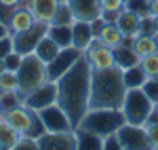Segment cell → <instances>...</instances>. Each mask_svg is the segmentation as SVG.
Here are the masks:
<instances>
[{"mask_svg":"<svg viewBox=\"0 0 158 150\" xmlns=\"http://www.w3.org/2000/svg\"><path fill=\"white\" fill-rule=\"evenodd\" d=\"M91 63L86 62L85 53L72 68L61 74L55 85H57V106L65 112L70 118L72 127L76 129L78 123L82 121V116L89 112V100H91Z\"/></svg>","mask_w":158,"mask_h":150,"instance_id":"obj_1","label":"cell"},{"mask_svg":"<svg viewBox=\"0 0 158 150\" xmlns=\"http://www.w3.org/2000/svg\"><path fill=\"white\" fill-rule=\"evenodd\" d=\"M124 95H127V85H124L122 68L114 66V68H108V70H93L89 108L120 110Z\"/></svg>","mask_w":158,"mask_h":150,"instance_id":"obj_2","label":"cell"},{"mask_svg":"<svg viewBox=\"0 0 158 150\" xmlns=\"http://www.w3.org/2000/svg\"><path fill=\"white\" fill-rule=\"evenodd\" d=\"M124 114L122 110L114 108H89V112L82 116V121L78 123L76 129H82L89 133H95L99 138H106L110 133H116L124 125Z\"/></svg>","mask_w":158,"mask_h":150,"instance_id":"obj_3","label":"cell"},{"mask_svg":"<svg viewBox=\"0 0 158 150\" xmlns=\"http://www.w3.org/2000/svg\"><path fill=\"white\" fill-rule=\"evenodd\" d=\"M17 78H19V93H21V97L27 95L30 91L38 89L40 85H44L47 80H51L49 72H47V63L42 62L36 53L23 55L21 66L17 70Z\"/></svg>","mask_w":158,"mask_h":150,"instance_id":"obj_4","label":"cell"},{"mask_svg":"<svg viewBox=\"0 0 158 150\" xmlns=\"http://www.w3.org/2000/svg\"><path fill=\"white\" fill-rule=\"evenodd\" d=\"M122 114L124 121L131 125H146L150 114L154 112V101L143 93V89H127V95L122 101Z\"/></svg>","mask_w":158,"mask_h":150,"instance_id":"obj_5","label":"cell"},{"mask_svg":"<svg viewBox=\"0 0 158 150\" xmlns=\"http://www.w3.org/2000/svg\"><path fill=\"white\" fill-rule=\"evenodd\" d=\"M49 32V24L47 21H36L32 28H27L23 32H17L13 34V51H17L19 55H30L34 53L38 47V42L47 36Z\"/></svg>","mask_w":158,"mask_h":150,"instance_id":"obj_6","label":"cell"},{"mask_svg":"<svg viewBox=\"0 0 158 150\" xmlns=\"http://www.w3.org/2000/svg\"><path fill=\"white\" fill-rule=\"evenodd\" d=\"M85 57H86V62L91 63V70H108V68H114L116 66L114 49L106 47L99 36H93L91 45L85 51Z\"/></svg>","mask_w":158,"mask_h":150,"instance_id":"obj_7","label":"cell"},{"mask_svg":"<svg viewBox=\"0 0 158 150\" xmlns=\"http://www.w3.org/2000/svg\"><path fill=\"white\" fill-rule=\"evenodd\" d=\"M116 133H118V139H120V150H152L146 127L124 123Z\"/></svg>","mask_w":158,"mask_h":150,"instance_id":"obj_8","label":"cell"},{"mask_svg":"<svg viewBox=\"0 0 158 150\" xmlns=\"http://www.w3.org/2000/svg\"><path fill=\"white\" fill-rule=\"evenodd\" d=\"M38 150H78L76 131H47L38 138Z\"/></svg>","mask_w":158,"mask_h":150,"instance_id":"obj_9","label":"cell"},{"mask_svg":"<svg viewBox=\"0 0 158 150\" xmlns=\"http://www.w3.org/2000/svg\"><path fill=\"white\" fill-rule=\"evenodd\" d=\"M80 57H82V51L76 49V47H63V49H59V53L47 63L49 78L51 80H57V78H59L61 74H65Z\"/></svg>","mask_w":158,"mask_h":150,"instance_id":"obj_10","label":"cell"},{"mask_svg":"<svg viewBox=\"0 0 158 150\" xmlns=\"http://www.w3.org/2000/svg\"><path fill=\"white\" fill-rule=\"evenodd\" d=\"M57 101V85L55 80H47L44 85H40L38 89L30 91L27 95H23V104L32 110H42L51 104Z\"/></svg>","mask_w":158,"mask_h":150,"instance_id":"obj_11","label":"cell"},{"mask_svg":"<svg viewBox=\"0 0 158 150\" xmlns=\"http://www.w3.org/2000/svg\"><path fill=\"white\" fill-rule=\"evenodd\" d=\"M38 116H40V121H42V125L47 131H70L74 129L72 123H70V118L65 116V112L61 110L57 104H51L47 108H42V110H36Z\"/></svg>","mask_w":158,"mask_h":150,"instance_id":"obj_12","label":"cell"},{"mask_svg":"<svg viewBox=\"0 0 158 150\" xmlns=\"http://www.w3.org/2000/svg\"><path fill=\"white\" fill-rule=\"evenodd\" d=\"M34 114H36V110L27 108L25 104H19V106H15V108H11V110L4 112V121H6L19 135H23V133L30 131V125H32V121H34Z\"/></svg>","mask_w":158,"mask_h":150,"instance_id":"obj_13","label":"cell"},{"mask_svg":"<svg viewBox=\"0 0 158 150\" xmlns=\"http://www.w3.org/2000/svg\"><path fill=\"white\" fill-rule=\"evenodd\" d=\"M36 24V17H34V13L30 11V0H23L19 6H15L13 9V15L11 19H9V34H17V32H23L27 28H32V25Z\"/></svg>","mask_w":158,"mask_h":150,"instance_id":"obj_14","label":"cell"},{"mask_svg":"<svg viewBox=\"0 0 158 150\" xmlns=\"http://www.w3.org/2000/svg\"><path fill=\"white\" fill-rule=\"evenodd\" d=\"M68 6L72 9L74 13V19L76 21H93L101 17V4L99 0H65Z\"/></svg>","mask_w":158,"mask_h":150,"instance_id":"obj_15","label":"cell"},{"mask_svg":"<svg viewBox=\"0 0 158 150\" xmlns=\"http://www.w3.org/2000/svg\"><path fill=\"white\" fill-rule=\"evenodd\" d=\"M116 25L120 28L124 38H135V36H139V32H141V17L135 15L133 11L122 9L118 19H116Z\"/></svg>","mask_w":158,"mask_h":150,"instance_id":"obj_16","label":"cell"},{"mask_svg":"<svg viewBox=\"0 0 158 150\" xmlns=\"http://www.w3.org/2000/svg\"><path fill=\"white\" fill-rule=\"evenodd\" d=\"M59 4H61V0H30V11L34 13L36 21L51 24L57 9H59Z\"/></svg>","mask_w":158,"mask_h":150,"instance_id":"obj_17","label":"cell"},{"mask_svg":"<svg viewBox=\"0 0 158 150\" xmlns=\"http://www.w3.org/2000/svg\"><path fill=\"white\" fill-rule=\"evenodd\" d=\"M93 40V30L89 21H74L72 24V47L80 49L82 53Z\"/></svg>","mask_w":158,"mask_h":150,"instance_id":"obj_18","label":"cell"},{"mask_svg":"<svg viewBox=\"0 0 158 150\" xmlns=\"http://www.w3.org/2000/svg\"><path fill=\"white\" fill-rule=\"evenodd\" d=\"M114 55H116V66L122 68V70L139 63V55L135 53V49L131 45H124V42H122L118 49H114Z\"/></svg>","mask_w":158,"mask_h":150,"instance_id":"obj_19","label":"cell"},{"mask_svg":"<svg viewBox=\"0 0 158 150\" xmlns=\"http://www.w3.org/2000/svg\"><path fill=\"white\" fill-rule=\"evenodd\" d=\"M47 36L53 38L59 49L63 47H72V25H59V24H49V32Z\"/></svg>","mask_w":158,"mask_h":150,"instance_id":"obj_20","label":"cell"},{"mask_svg":"<svg viewBox=\"0 0 158 150\" xmlns=\"http://www.w3.org/2000/svg\"><path fill=\"white\" fill-rule=\"evenodd\" d=\"M99 38H101V42L106 47H110V49H118L122 45V40H124L120 28L116 24H106L101 28V32H99Z\"/></svg>","mask_w":158,"mask_h":150,"instance_id":"obj_21","label":"cell"},{"mask_svg":"<svg viewBox=\"0 0 158 150\" xmlns=\"http://www.w3.org/2000/svg\"><path fill=\"white\" fill-rule=\"evenodd\" d=\"M122 74H124V85H127V89H141L148 80V74L143 72V68L139 63L122 70Z\"/></svg>","mask_w":158,"mask_h":150,"instance_id":"obj_22","label":"cell"},{"mask_svg":"<svg viewBox=\"0 0 158 150\" xmlns=\"http://www.w3.org/2000/svg\"><path fill=\"white\" fill-rule=\"evenodd\" d=\"M133 49H135V53L139 55V59L146 57V55H152V53L158 51L156 38L152 36V34H139V36H135V40H133Z\"/></svg>","mask_w":158,"mask_h":150,"instance_id":"obj_23","label":"cell"},{"mask_svg":"<svg viewBox=\"0 0 158 150\" xmlns=\"http://www.w3.org/2000/svg\"><path fill=\"white\" fill-rule=\"evenodd\" d=\"M34 53H36V55H38V57H40L44 63H49L51 59H53V57L59 53V45H57L53 38L44 36L40 42H38V47H36V51H34Z\"/></svg>","mask_w":158,"mask_h":150,"instance_id":"obj_24","label":"cell"},{"mask_svg":"<svg viewBox=\"0 0 158 150\" xmlns=\"http://www.w3.org/2000/svg\"><path fill=\"white\" fill-rule=\"evenodd\" d=\"M17 138H19V133L2 118L0 121V150H13Z\"/></svg>","mask_w":158,"mask_h":150,"instance_id":"obj_25","label":"cell"},{"mask_svg":"<svg viewBox=\"0 0 158 150\" xmlns=\"http://www.w3.org/2000/svg\"><path fill=\"white\" fill-rule=\"evenodd\" d=\"M78 135V148H99L101 150V138L95 133H89L82 129H74Z\"/></svg>","mask_w":158,"mask_h":150,"instance_id":"obj_26","label":"cell"},{"mask_svg":"<svg viewBox=\"0 0 158 150\" xmlns=\"http://www.w3.org/2000/svg\"><path fill=\"white\" fill-rule=\"evenodd\" d=\"M6 91H19V78L17 72L13 70H4L0 74V93H6Z\"/></svg>","mask_w":158,"mask_h":150,"instance_id":"obj_27","label":"cell"},{"mask_svg":"<svg viewBox=\"0 0 158 150\" xmlns=\"http://www.w3.org/2000/svg\"><path fill=\"white\" fill-rule=\"evenodd\" d=\"M76 19H74V13L72 9L68 6V2H61L57 13H55V17H53V21L51 24H59V25H72Z\"/></svg>","mask_w":158,"mask_h":150,"instance_id":"obj_28","label":"cell"},{"mask_svg":"<svg viewBox=\"0 0 158 150\" xmlns=\"http://www.w3.org/2000/svg\"><path fill=\"white\" fill-rule=\"evenodd\" d=\"M139 66L143 68V72L148 74V78H158V51L152 55H146L139 59Z\"/></svg>","mask_w":158,"mask_h":150,"instance_id":"obj_29","label":"cell"},{"mask_svg":"<svg viewBox=\"0 0 158 150\" xmlns=\"http://www.w3.org/2000/svg\"><path fill=\"white\" fill-rule=\"evenodd\" d=\"M124 9H127V11H133L135 15H139V17L152 15V11H150V0H127V2H124Z\"/></svg>","mask_w":158,"mask_h":150,"instance_id":"obj_30","label":"cell"},{"mask_svg":"<svg viewBox=\"0 0 158 150\" xmlns=\"http://www.w3.org/2000/svg\"><path fill=\"white\" fill-rule=\"evenodd\" d=\"M143 127H146L148 139H150V148L158 150V121H148Z\"/></svg>","mask_w":158,"mask_h":150,"instance_id":"obj_31","label":"cell"},{"mask_svg":"<svg viewBox=\"0 0 158 150\" xmlns=\"http://www.w3.org/2000/svg\"><path fill=\"white\" fill-rule=\"evenodd\" d=\"M38 150V139L30 138V135H19L17 138V142H15V146H13V150Z\"/></svg>","mask_w":158,"mask_h":150,"instance_id":"obj_32","label":"cell"},{"mask_svg":"<svg viewBox=\"0 0 158 150\" xmlns=\"http://www.w3.org/2000/svg\"><path fill=\"white\" fill-rule=\"evenodd\" d=\"M21 59H23V55H19L17 51H11V53L4 57V66H6V70L17 72V70H19V66H21Z\"/></svg>","mask_w":158,"mask_h":150,"instance_id":"obj_33","label":"cell"},{"mask_svg":"<svg viewBox=\"0 0 158 150\" xmlns=\"http://www.w3.org/2000/svg\"><path fill=\"white\" fill-rule=\"evenodd\" d=\"M141 89H143V93H146L148 97L156 104V101H158V80H156V78H148L146 85H143Z\"/></svg>","mask_w":158,"mask_h":150,"instance_id":"obj_34","label":"cell"},{"mask_svg":"<svg viewBox=\"0 0 158 150\" xmlns=\"http://www.w3.org/2000/svg\"><path fill=\"white\" fill-rule=\"evenodd\" d=\"M120 150V139H118V133H110L106 138H101V150Z\"/></svg>","mask_w":158,"mask_h":150,"instance_id":"obj_35","label":"cell"},{"mask_svg":"<svg viewBox=\"0 0 158 150\" xmlns=\"http://www.w3.org/2000/svg\"><path fill=\"white\" fill-rule=\"evenodd\" d=\"M127 0H99L101 11H122Z\"/></svg>","mask_w":158,"mask_h":150,"instance_id":"obj_36","label":"cell"},{"mask_svg":"<svg viewBox=\"0 0 158 150\" xmlns=\"http://www.w3.org/2000/svg\"><path fill=\"white\" fill-rule=\"evenodd\" d=\"M139 34H156V25H154V15H148V17H141V32Z\"/></svg>","mask_w":158,"mask_h":150,"instance_id":"obj_37","label":"cell"},{"mask_svg":"<svg viewBox=\"0 0 158 150\" xmlns=\"http://www.w3.org/2000/svg\"><path fill=\"white\" fill-rule=\"evenodd\" d=\"M11 51H13V38H11V34H9V36L0 38V57L4 59Z\"/></svg>","mask_w":158,"mask_h":150,"instance_id":"obj_38","label":"cell"},{"mask_svg":"<svg viewBox=\"0 0 158 150\" xmlns=\"http://www.w3.org/2000/svg\"><path fill=\"white\" fill-rule=\"evenodd\" d=\"M118 15H120V11H101V19L106 24H116Z\"/></svg>","mask_w":158,"mask_h":150,"instance_id":"obj_39","label":"cell"},{"mask_svg":"<svg viewBox=\"0 0 158 150\" xmlns=\"http://www.w3.org/2000/svg\"><path fill=\"white\" fill-rule=\"evenodd\" d=\"M11 15H13V9H11V6H6V4H2V2H0V21H2V24H9V19H11Z\"/></svg>","mask_w":158,"mask_h":150,"instance_id":"obj_40","label":"cell"},{"mask_svg":"<svg viewBox=\"0 0 158 150\" xmlns=\"http://www.w3.org/2000/svg\"><path fill=\"white\" fill-rule=\"evenodd\" d=\"M2 4H6V6H11V9H15V6H19L23 0H0Z\"/></svg>","mask_w":158,"mask_h":150,"instance_id":"obj_41","label":"cell"},{"mask_svg":"<svg viewBox=\"0 0 158 150\" xmlns=\"http://www.w3.org/2000/svg\"><path fill=\"white\" fill-rule=\"evenodd\" d=\"M150 11L152 15H158V0H150Z\"/></svg>","mask_w":158,"mask_h":150,"instance_id":"obj_42","label":"cell"},{"mask_svg":"<svg viewBox=\"0 0 158 150\" xmlns=\"http://www.w3.org/2000/svg\"><path fill=\"white\" fill-rule=\"evenodd\" d=\"M4 36H9V28H6V24L0 21V38H4Z\"/></svg>","mask_w":158,"mask_h":150,"instance_id":"obj_43","label":"cell"},{"mask_svg":"<svg viewBox=\"0 0 158 150\" xmlns=\"http://www.w3.org/2000/svg\"><path fill=\"white\" fill-rule=\"evenodd\" d=\"M4 70H6V66H4V59H2V57H0V74H2V72H4Z\"/></svg>","mask_w":158,"mask_h":150,"instance_id":"obj_44","label":"cell"},{"mask_svg":"<svg viewBox=\"0 0 158 150\" xmlns=\"http://www.w3.org/2000/svg\"><path fill=\"white\" fill-rule=\"evenodd\" d=\"M4 118V108H2V104H0V121Z\"/></svg>","mask_w":158,"mask_h":150,"instance_id":"obj_45","label":"cell"},{"mask_svg":"<svg viewBox=\"0 0 158 150\" xmlns=\"http://www.w3.org/2000/svg\"><path fill=\"white\" fill-rule=\"evenodd\" d=\"M154 25H156V34H158V15H154Z\"/></svg>","mask_w":158,"mask_h":150,"instance_id":"obj_46","label":"cell"},{"mask_svg":"<svg viewBox=\"0 0 158 150\" xmlns=\"http://www.w3.org/2000/svg\"><path fill=\"white\" fill-rule=\"evenodd\" d=\"M154 110H156V112H158V101H156V104H154Z\"/></svg>","mask_w":158,"mask_h":150,"instance_id":"obj_47","label":"cell"},{"mask_svg":"<svg viewBox=\"0 0 158 150\" xmlns=\"http://www.w3.org/2000/svg\"><path fill=\"white\" fill-rule=\"evenodd\" d=\"M154 38H156V47H158V34H154Z\"/></svg>","mask_w":158,"mask_h":150,"instance_id":"obj_48","label":"cell"},{"mask_svg":"<svg viewBox=\"0 0 158 150\" xmlns=\"http://www.w3.org/2000/svg\"><path fill=\"white\" fill-rule=\"evenodd\" d=\"M61 2H65V0H61Z\"/></svg>","mask_w":158,"mask_h":150,"instance_id":"obj_49","label":"cell"},{"mask_svg":"<svg viewBox=\"0 0 158 150\" xmlns=\"http://www.w3.org/2000/svg\"><path fill=\"white\" fill-rule=\"evenodd\" d=\"M156 80H158V78H156Z\"/></svg>","mask_w":158,"mask_h":150,"instance_id":"obj_50","label":"cell"}]
</instances>
